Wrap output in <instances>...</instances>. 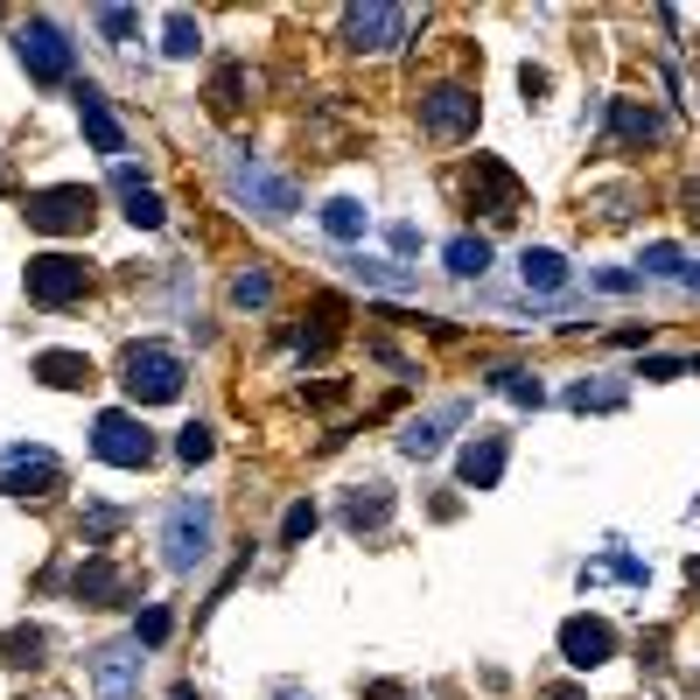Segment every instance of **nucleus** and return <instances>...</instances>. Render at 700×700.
Returning a JSON list of instances; mask_svg holds the SVG:
<instances>
[{"instance_id": "bb28decb", "label": "nucleus", "mask_w": 700, "mask_h": 700, "mask_svg": "<svg viewBox=\"0 0 700 700\" xmlns=\"http://www.w3.org/2000/svg\"><path fill=\"white\" fill-rule=\"evenodd\" d=\"M197 49V22L189 14H168V56H189Z\"/></svg>"}, {"instance_id": "7ed1b4c3", "label": "nucleus", "mask_w": 700, "mask_h": 700, "mask_svg": "<svg viewBox=\"0 0 700 700\" xmlns=\"http://www.w3.org/2000/svg\"><path fill=\"white\" fill-rule=\"evenodd\" d=\"M91 189L85 182H64V189H43V197H29V224L35 232H49V238H70V232H85L91 224Z\"/></svg>"}, {"instance_id": "b1692460", "label": "nucleus", "mask_w": 700, "mask_h": 700, "mask_svg": "<svg viewBox=\"0 0 700 700\" xmlns=\"http://www.w3.org/2000/svg\"><path fill=\"white\" fill-rule=\"evenodd\" d=\"M211 448H218V442H211V427H182L176 456H182V463H211Z\"/></svg>"}, {"instance_id": "39448f33", "label": "nucleus", "mask_w": 700, "mask_h": 700, "mask_svg": "<svg viewBox=\"0 0 700 700\" xmlns=\"http://www.w3.org/2000/svg\"><path fill=\"white\" fill-rule=\"evenodd\" d=\"M91 448H99L105 463H120V469H141L147 456H155V434H147L134 413H99V427H91Z\"/></svg>"}, {"instance_id": "4468645a", "label": "nucleus", "mask_w": 700, "mask_h": 700, "mask_svg": "<svg viewBox=\"0 0 700 700\" xmlns=\"http://www.w3.org/2000/svg\"><path fill=\"white\" fill-rule=\"evenodd\" d=\"M519 280H525L533 295H560V288H567V259H560V253H546V245H525Z\"/></svg>"}, {"instance_id": "f3484780", "label": "nucleus", "mask_w": 700, "mask_h": 700, "mask_svg": "<svg viewBox=\"0 0 700 700\" xmlns=\"http://www.w3.org/2000/svg\"><path fill=\"white\" fill-rule=\"evenodd\" d=\"M112 182H120V197H126V218H134L141 232H155V224H162V197H155V189H141V182H134V168H120Z\"/></svg>"}, {"instance_id": "a211bd4d", "label": "nucleus", "mask_w": 700, "mask_h": 700, "mask_svg": "<svg viewBox=\"0 0 700 700\" xmlns=\"http://www.w3.org/2000/svg\"><path fill=\"white\" fill-rule=\"evenodd\" d=\"M442 259H448V274H456V280H477V274L490 267V245L463 232V238H448V245H442Z\"/></svg>"}, {"instance_id": "473e14b6", "label": "nucleus", "mask_w": 700, "mask_h": 700, "mask_svg": "<svg viewBox=\"0 0 700 700\" xmlns=\"http://www.w3.org/2000/svg\"><path fill=\"white\" fill-rule=\"evenodd\" d=\"M168 700H197V687H176V693H168Z\"/></svg>"}, {"instance_id": "423d86ee", "label": "nucleus", "mask_w": 700, "mask_h": 700, "mask_svg": "<svg viewBox=\"0 0 700 700\" xmlns=\"http://www.w3.org/2000/svg\"><path fill=\"white\" fill-rule=\"evenodd\" d=\"M85 295V259L70 253H43L29 259V301H43V309H64V301Z\"/></svg>"}, {"instance_id": "f03ea898", "label": "nucleus", "mask_w": 700, "mask_h": 700, "mask_svg": "<svg viewBox=\"0 0 700 700\" xmlns=\"http://www.w3.org/2000/svg\"><path fill=\"white\" fill-rule=\"evenodd\" d=\"M120 371H126L120 386H126V400H134V407H168L182 392V357L162 351V344H134Z\"/></svg>"}, {"instance_id": "f8f14e48", "label": "nucleus", "mask_w": 700, "mask_h": 700, "mask_svg": "<svg viewBox=\"0 0 700 700\" xmlns=\"http://www.w3.org/2000/svg\"><path fill=\"white\" fill-rule=\"evenodd\" d=\"M560 652H567V666H602V658L616 652V631L602 616H567V631H560Z\"/></svg>"}, {"instance_id": "6ab92c4d", "label": "nucleus", "mask_w": 700, "mask_h": 700, "mask_svg": "<svg viewBox=\"0 0 700 700\" xmlns=\"http://www.w3.org/2000/svg\"><path fill=\"white\" fill-rule=\"evenodd\" d=\"M323 224H330V238H365V203L336 197V203H323Z\"/></svg>"}, {"instance_id": "20e7f679", "label": "nucleus", "mask_w": 700, "mask_h": 700, "mask_svg": "<svg viewBox=\"0 0 700 700\" xmlns=\"http://www.w3.org/2000/svg\"><path fill=\"white\" fill-rule=\"evenodd\" d=\"M232 197H245V203H259L267 218H295L301 211V197H295V182L288 176H274L267 162H232Z\"/></svg>"}, {"instance_id": "2eb2a0df", "label": "nucleus", "mask_w": 700, "mask_h": 700, "mask_svg": "<svg viewBox=\"0 0 700 700\" xmlns=\"http://www.w3.org/2000/svg\"><path fill=\"white\" fill-rule=\"evenodd\" d=\"M498 477H504V442H498V434L469 442V448H463V484H469V490H490Z\"/></svg>"}, {"instance_id": "aec40b11", "label": "nucleus", "mask_w": 700, "mask_h": 700, "mask_svg": "<svg viewBox=\"0 0 700 700\" xmlns=\"http://www.w3.org/2000/svg\"><path fill=\"white\" fill-rule=\"evenodd\" d=\"M70 589H78V596H91V602H105V596H120V575H112V560H85Z\"/></svg>"}, {"instance_id": "f257e3e1", "label": "nucleus", "mask_w": 700, "mask_h": 700, "mask_svg": "<svg viewBox=\"0 0 700 700\" xmlns=\"http://www.w3.org/2000/svg\"><path fill=\"white\" fill-rule=\"evenodd\" d=\"M211 540H218V512L203 498H176L162 519V546H168V567L176 575H197L203 560H211Z\"/></svg>"}, {"instance_id": "7c9ffc66", "label": "nucleus", "mask_w": 700, "mask_h": 700, "mask_svg": "<svg viewBox=\"0 0 700 700\" xmlns=\"http://www.w3.org/2000/svg\"><path fill=\"white\" fill-rule=\"evenodd\" d=\"M134 637H141V645H162V637H168V610H147Z\"/></svg>"}, {"instance_id": "dca6fc26", "label": "nucleus", "mask_w": 700, "mask_h": 700, "mask_svg": "<svg viewBox=\"0 0 700 700\" xmlns=\"http://www.w3.org/2000/svg\"><path fill=\"white\" fill-rule=\"evenodd\" d=\"M35 378H49V386H91V357H78V351H43V357H35Z\"/></svg>"}, {"instance_id": "ddd939ff", "label": "nucleus", "mask_w": 700, "mask_h": 700, "mask_svg": "<svg viewBox=\"0 0 700 700\" xmlns=\"http://www.w3.org/2000/svg\"><path fill=\"white\" fill-rule=\"evenodd\" d=\"M78 126H85V134H91V147H99V155H112V162H120L126 155V134H120V120H112V112H105V99H99V91H78Z\"/></svg>"}, {"instance_id": "0eeeda50", "label": "nucleus", "mask_w": 700, "mask_h": 700, "mask_svg": "<svg viewBox=\"0 0 700 700\" xmlns=\"http://www.w3.org/2000/svg\"><path fill=\"white\" fill-rule=\"evenodd\" d=\"M134 679H141V637L91 652V693L99 700H134Z\"/></svg>"}, {"instance_id": "2f4dec72", "label": "nucleus", "mask_w": 700, "mask_h": 700, "mask_svg": "<svg viewBox=\"0 0 700 700\" xmlns=\"http://www.w3.org/2000/svg\"><path fill=\"white\" fill-rule=\"evenodd\" d=\"M645 267H652V274H679V253H673V245H652Z\"/></svg>"}, {"instance_id": "9b49d317", "label": "nucleus", "mask_w": 700, "mask_h": 700, "mask_svg": "<svg viewBox=\"0 0 700 700\" xmlns=\"http://www.w3.org/2000/svg\"><path fill=\"white\" fill-rule=\"evenodd\" d=\"M0 490H14V498H43V490H56V456L49 448H8Z\"/></svg>"}, {"instance_id": "393cba45", "label": "nucleus", "mask_w": 700, "mask_h": 700, "mask_svg": "<svg viewBox=\"0 0 700 700\" xmlns=\"http://www.w3.org/2000/svg\"><path fill=\"white\" fill-rule=\"evenodd\" d=\"M378 519H386V490L371 484V498H365V490L351 498V525H378Z\"/></svg>"}, {"instance_id": "c85d7f7f", "label": "nucleus", "mask_w": 700, "mask_h": 700, "mask_svg": "<svg viewBox=\"0 0 700 700\" xmlns=\"http://www.w3.org/2000/svg\"><path fill=\"white\" fill-rule=\"evenodd\" d=\"M623 400V386H575V407L589 413V407H616Z\"/></svg>"}, {"instance_id": "412c9836", "label": "nucleus", "mask_w": 700, "mask_h": 700, "mask_svg": "<svg viewBox=\"0 0 700 700\" xmlns=\"http://www.w3.org/2000/svg\"><path fill=\"white\" fill-rule=\"evenodd\" d=\"M616 134H623V141H652L658 120H652L645 105H616Z\"/></svg>"}, {"instance_id": "cd10ccee", "label": "nucleus", "mask_w": 700, "mask_h": 700, "mask_svg": "<svg viewBox=\"0 0 700 700\" xmlns=\"http://www.w3.org/2000/svg\"><path fill=\"white\" fill-rule=\"evenodd\" d=\"M498 386L512 392V400H525V407H540V378H525V371H498Z\"/></svg>"}, {"instance_id": "5701e85b", "label": "nucleus", "mask_w": 700, "mask_h": 700, "mask_svg": "<svg viewBox=\"0 0 700 700\" xmlns=\"http://www.w3.org/2000/svg\"><path fill=\"white\" fill-rule=\"evenodd\" d=\"M99 35L126 43V35H141V14H134V8H99Z\"/></svg>"}, {"instance_id": "9d476101", "label": "nucleus", "mask_w": 700, "mask_h": 700, "mask_svg": "<svg viewBox=\"0 0 700 700\" xmlns=\"http://www.w3.org/2000/svg\"><path fill=\"white\" fill-rule=\"evenodd\" d=\"M407 29H413L407 8H351V14H344V43H351V49H392Z\"/></svg>"}, {"instance_id": "c756f323", "label": "nucleus", "mask_w": 700, "mask_h": 700, "mask_svg": "<svg viewBox=\"0 0 700 700\" xmlns=\"http://www.w3.org/2000/svg\"><path fill=\"white\" fill-rule=\"evenodd\" d=\"M309 533H315V504H295L288 525H280V540H309Z\"/></svg>"}, {"instance_id": "72a5a7b5", "label": "nucleus", "mask_w": 700, "mask_h": 700, "mask_svg": "<svg viewBox=\"0 0 700 700\" xmlns=\"http://www.w3.org/2000/svg\"><path fill=\"white\" fill-rule=\"evenodd\" d=\"M280 700H309V693H295V687H288V693H280Z\"/></svg>"}, {"instance_id": "6e6552de", "label": "nucleus", "mask_w": 700, "mask_h": 700, "mask_svg": "<svg viewBox=\"0 0 700 700\" xmlns=\"http://www.w3.org/2000/svg\"><path fill=\"white\" fill-rule=\"evenodd\" d=\"M22 64H29L35 85H64V78H70V43H64V29H56V22H29V29H22Z\"/></svg>"}, {"instance_id": "1a4fd4ad", "label": "nucleus", "mask_w": 700, "mask_h": 700, "mask_svg": "<svg viewBox=\"0 0 700 700\" xmlns=\"http://www.w3.org/2000/svg\"><path fill=\"white\" fill-rule=\"evenodd\" d=\"M421 126L434 141H463L469 126H477V99H469L463 85H442V91H427L421 99Z\"/></svg>"}, {"instance_id": "a878e982", "label": "nucleus", "mask_w": 700, "mask_h": 700, "mask_svg": "<svg viewBox=\"0 0 700 700\" xmlns=\"http://www.w3.org/2000/svg\"><path fill=\"white\" fill-rule=\"evenodd\" d=\"M267 295H274V280H267V274H238V288H232V301H238V309H259Z\"/></svg>"}, {"instance_id": "4be33fe9", "label": "nucleus", "mask_w": 700, "mask_h": 700, "mask_svg": "<svg viewBox=\"0 0 700 700\" xmlns=\"http://www.w3.org/2000/svg\"><path fill=\"white\" fill-rule=\"evenodd\" d=\"M400 448H407V456H434V448H442V421H413L400 434Z\"/></svg>"}]
</instances>
